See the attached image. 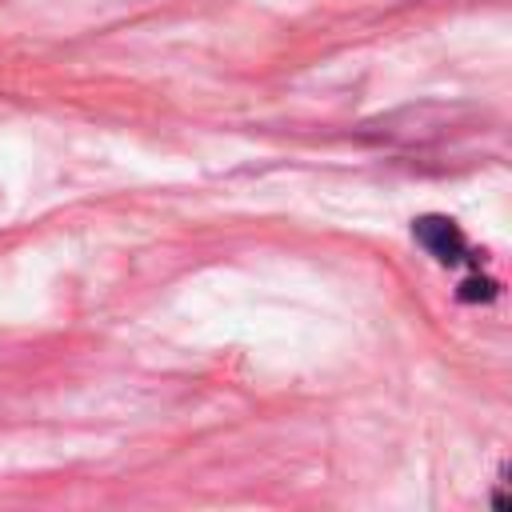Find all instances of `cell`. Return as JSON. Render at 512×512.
I'll use <instances>...</instances> for the list:
<instances>
[{"instance_id": "cell-1", "label": "cell", "mask_w": 512, "mask_h": 512, "mask_svg": "<svg viewBox=\"0 0 512 512\" xmlns=\"http://www.w3.org/2000/svg\"><path fill=\"white\" fill-rule=\"evenodd\" d=\"M476 120H480L476 108L420 100V104H404L396 112H384L376 120H364L360 136L384 140V144H440V140H452L460 132H472Z\"/></svg>"}, {"instance_id": "cell-2", "label": "cell", "mask_w": 512, "mask_h": 512, "mask_svg": "<svg viewBox=\"0 0 512 512\" xmlns=\"http://www.w3.org/2000/svg\"><path fill=\"white\" fill-rule=\"evenodd\" d=\"M412 236H416V244L428 252V256H436L440 264H448V268H476L480 260H476V252H472V244H468V236L460 232V224L456 220H448V216H436V212H428V216H416L412 220Z\"/></svg>"}, {"instance_id": "cell-3", "label": "cell", "mask_w": 512, "mask_h": 512, "mask_svg": "<svg viewBox=\"0 0 512 512\" xmlns=\"http://www.w3.org/2000/svg\"><path fill=\"white\" fill-rule=\"evenodd\" d=\"M492 296H496V280L488 276H468L460 284V300H492Z\"/></svg>"}]
</instances>
